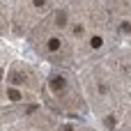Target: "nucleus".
Masks as SVG:
<instances>
[{"label":"nucleus","mask_w":131,"mask_h":131,"mask_svg":"<svg viewBox=\"0 0 131 131\" xmlns=\"http://www.w3.org/2000/svg\"><path fill=\"white\" fill-rule=\"evenodd\" d=\"M48 85H51V88H53V92H58V94L67 88V83H64V78H62V76H51V78H48Z\"/></svg>","instance_id":"f257e3e1"},{"label":"nucleus","mask_w":131,"mask_h":131,"mask_svg":"<svg viewBox=\"0 0 131 131\" xmlns=\"http://www.w3.org/2000/svg\"><path fill=\"white\" fill-rule=\"evenodd\" d=\"M9 81H12V85H14V83H23L25 76H23L21 71H12V74H9Z\"/></svg>","instance_id":"f03ea898"},{"label":"nucleus","mask_w":131,"mask_h":131,"mask_svg":"<svg viewBox=\"0 0 131 131\" xmlns=\"http://www.w3.org/2000/svg\"><path fill=\"white\" fill-rule=\"evenodd\" d=\"M58 48H60V39H55V37L48 39V51H58Z\"/></svg>","instance_id":"7ed1b4c3"},{"label":"nucleus","mask_w":131,"mask_h":131,"mask_svg":"<svg viewBox=\"0 0 131 131\" xmlns=\"http://www.w3.org/2000/svg\"><path fill=\"white\" fill-rule=\"evenodd\" d=\"M7 94H9V99H12V101H18V99H21V92H18V90H14V88H12Z\"/></svg>","instance_id":"20e7f679"},{"label":"nucleus","mask_w":131,"mask_h":131,"mask_svg":"<svg viewBox=\"0 0 131 131\" xmlns=\"http://www.w3.org/2000/svg\"><path fill=\"white\" fill-rule=\"evenodd\" d=\"M55 23H58V25H64V23H67V16H64V12H58V18H55Z\"/></svg>","instance_id":"39448f33"},{"label":"nucleus","mask_w":131,"mask_h":131,"mask_svg":"<svg viewBox=\"0 0 131 131\" xmlns=\"http://www.w3.org/2000/svg\"><path fill=\"white\" fill-rule=\"evenodd\" d=\"M90 44H92V48H99V46L104 44V39H101V37H92V39H90Z\"/></svg>","instance_id":"423d86ee"},{"label":"nucleus","mask_w":131,"mask_h":131,"mask_svg":"<svg viewBox=\"0 0 131 131\" xmlns=\"http://www.w3.org/2000/svg\"><path fill=\"white\" fill-rule=\"evenodd\" d=\"M106 127L108 129H115V117H106Z\"/></svg>","instance_id":"0eeeda50"},{"label":"nucleus","mask_w":131,"mask_h":131,"mask_svg":"<svg viewBox=\"0 0 131 131\" xmlns=\"http://www.w3.org/2000/svg\"><path fill=\"white\" fill-rule=\"evenodd\" d=\"M120 30H122V32H131V23H127V21H124V23L120 25Z\"/></svg>","instance_id":"6e6552de"},{"label":"nucleus","mask_w":131,"mask_h":131,"mask_svg":"<svg viewBox=\"0 0 131 131\" xmlns=\"http://www.w3.org/2000/svg\"><path fill=\"white\" fill-rule=\"evenodd\" d=\"M44 2H46V0H35V5H37V7H41Z\"/></svg>","instance_id":"1a4fd4ad"},{"label":"nucleus","mask_w":131,"mask_h":131,"mask_svg":"<svg viewBox=\"0 0 131 131\" xmlns=\"http://www.w3.org/2000/svg\"><path fill=\"white\" fill-rule=\"evenodd\" d=\"M62 131H74V129H71V127H69V124H67V127H62Z\"/></svg>","instance_id":"9d476101"},{"label":"nucleus","mask_w":131,"mask_h":131,"mask_svg":"<svg viewBox=\"0 0 131 131\" xmlns=\"http://www.w3.org/2000/svg\"><path fill=\"white\" fill-rule=\"evenodd\" d=\"M0 78H2V71H0Z\"/></svg>","instance_id":"9b49d317"}]
</instances>
